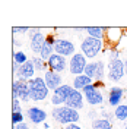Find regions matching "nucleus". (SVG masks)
<instances>
[{"label": "nucleus", "instance_id": "16", "mask_svg": "<svg viewBox=\"0 0 127 129\" xmlns=\"http://www.w3.org/2000/svg\"><path fill=\"white\" fill-rule=\"evenodd\" d=\"M44 81H45V84H47L50 91H56L57 88H60L63 85L61 73L53 72V71H47V72L44 73Z\"/></svg>", "mask_w": 127, "mask_h": 129}, {"label": "nucleus", "instance_id": "17", "mask_svg": "<svg viewBox=\"0 0 127 129\" xmlns=\"http://www.w3.org/2000/svg\"><path fill=\"white\" fill-rule=\"evenodd\" d=\"M124 92H126V89L121 87H111L108 89V106L114 107V109L120 106L124 98Z\"/></svg>", "mask_w": 127, "mask_h": 129}, {"label": "nucleus", "instance_id": "23", "mask_svg": "<svg viewBox=\"0 0 127 129\" xmlns=\"http://www.w3.org/2000/svg\"><path fill=\"white\" fill-rule=\"evenodd\" d=\"M91 128L92 129H114V125H112L111 122H108V120H105V119H102V117H99V119H96V120L92 122Z\"/></svg>", "mask_w": 127, "mask_h": 129}, {"label": "nucleus", "instance_id": "33", "mask_svg": "<svg viewBox=\"0 0 127 129\" xmlns=\"http://www.w3.org/2000/svg\"><path fill=\"white\" fill-rule=\"evenodd\" d=\"M44 129H50V125H48L47 122H45V123H44Z\"/></svg>", "mask_w": 127, "mask_h": 129}, {"label": "nucleus", "instance_id": "8", "mask_svg": "<svg viewBox=\"0 0 127 129\" xmlns=\"http://www.w3.org/2000/svg\"><path fill=\"white\" fill-rule=\"evenodd\" d=\"M54 50L57 54L64 57H72L76 51V46L75 43L69 38H61V37H56V43H54Z\"/></svg>", "mask_w": 127, "mask_h": 129}, {"label": "nucleus", "instance_id": "26", "mask_svg": "<svg viewBox=\"0 0 127 129\" xmlns=\"http://www.w3.org/2000/svg\"><path fill=\"white\" fill-rule=\"evenodd\" d=\"M85 75L89 76V78H92V79H95V75H96V60H94V62H88L86 68H85Z\"/></svg>", "mask_w": 127, "mask_h": 129}, {"label": "nucleus", "instance_id": "14", "mask_svg": "<svg viewBox=\"0 0 127 129\" xmlns=\"http://www.w3.org/2000/svg\"><path fill=\"white\" fill-rule=\"evenodd\" d=\"M67 107H70L73 110H82L83 107H85V97L82 94V91H78V89L73 88V91L70 92V95L67 98V101H66V104Z\"/></svg>", "mask_w": 127, "mask_h": 129}, {"label": "nucleus", "instance_id": "35", "mask_svg": "<svg viewBox=\"0 0 127 129\" xmlns=\"http://www.w3.org/2000/svg\"><path fill=\"white\" fill-rule=\"evenodd\" d=\"M123 128H124V129H127V120L124 122V123H123Z\"/></svg>", "mask_w": 127, "mask_h": 129}, {"label": "nucleus", "instance_id": "20", "mask_svg": "<svg viewBox=\"0 0 127 129\" xmlns=\"http://www.w3.org/2000/svg\"><path fill=\"white\" fill-rule=\"evenodd\" d=\"M83 31L86 32L88 37H92L96 40H104L105 38V28H99V26H86L83 28Z\"/></svg>", "mask_w": 127, "mask_h": 129}, {"label": "nucleus", "instance_id": "21", "mask_svg": "<svg viewBox=\"0 0 127 129\" xmlns=\"http://www.w3.org/2000/svg\"><path fill=\"white\" fill-rule=\"evenodd\" d=\"M114 116H115V120L118 122H124L127 120V104H120L114 109Z\"/></svg>", "mask_w": 127, "mask_h": 129}, {"label": "nucleus", "instance_id": "15", "mask_svg": "<svg viewBox=\"0 0 127 129\" xmlns=\"http://www.w3.org/2000/svg\"><path fill=\"white\" fill-rule=\"evenodd\" d=\"M123 38V29L117 28V26H111V28H105V38L104 41L107 44H110V47H115Z\"/></svg>", "mask_w": 127, "mask_h": 129}, {"label": "nucleus", "instance_id": "19", "mask_svg": "<svg viewBox=\"0 0 127 129\" xmlns=\"http://www.w3.org/2000/svg\"><path fill=\"white\" fill-rule=\"evenodd\" d=\"M91 84H94V79L89 78V76H86L85 73L75 76L73 81H72V87L75 89H78V91H82L83 88H86L88 85H91Z\"/></svg>", "mask_w": 127, "mask_h": 129}, {"label": "nucleus", "instance_id": "3", "mask_svg": "<svg viewBox=\"0 0 127 129\" xmlns=\"http://www.w3.org/2000/svg\"><path fill=\"white\" fill-rule=\"evenodd\" d=\"M28 88H29L31 101H44L50 95V89H48L44 78H41V76H35L34 79L29 81L28 82Z\"/></svg>", "mask_w": 127, "mask_h": 129}, {"label": "nucleus", "instance_id": "18", "mask_svg": "<svg viewBox=\"0 0 127 129\" xmlns=\"http://www.w3.org/2000/svg\"><path fill=\"white\" fill-rule=\"evenodd\" d=\"M54 43H56V35H54V34H48L47 40H45L44 46L41 48V54H40V57L44 59L45 62H48V59L56 53V50H54Z\"/></svg>", "mask_w": 127, "mask_h": 129}, {"label": "nucleus", "instance_id": "11", "mask_svg": "<svg viewBox=\"0 0 127 129\" xmlns=\"http://www.w3.org/2000/svg\"><path fill=\"white\" fill-rule=\"evenodd\" d=\"M35 66L32 63V60L29 59L26 63L21 64L19 66V69H18V72L15 75V79L18 81H22V82H29L31 79L35 78Z\"/></svg>", "mask_w": 127, "mask_h": 129}, {"label": "nucleus", "instance_id": "32", "mask_svg": "<svg viewBox=\"0 0 127 129\" xmlns=\"http://www.w3.org/2000/svg\"><path fill=\"white\" fill-rule=\"evenodd\" d=\"M13 129H31L29 128V125L28 123H19V125H16V126H13Z\"/></svg>", "mask_w": 127, "mask_h": 129}, {"label": "nucleus", "instance_id": "31", "mask_svg": "<svg viewBox=\"0 0 127 129\" xmlns=\"http://www.w3.org/2000/svg\"><path fill=\"white\" fill-rule=\"evenodd\" d=\"M63 129H83L80 125H78V123H70V125H66V126H63Z\"/></svg>", "mask_w": 127, "mask_h": 129}, {"label": "nucleus", "instance_id": "9", "mask_svg": "<svg viewBox=\"0 0 127 129\" xmlns=\"http://www.w3.org/2000/svg\"><path fill=\"white\" fill-rule=\"evenodd\" d=\"M88 64V59L82 53H75L69 60V72L75 76L78 75H83L85 73V68Z\"/></svg>", "mask_w": 127, "mask_h": 129}, {"label": "nucleus", "instance_id": "10", "mask_svg": "<svg viewBox=\"0 0 127 129\" xmlns=\"http://www.w3.org/2000/svg\"><path fill=\"white\" fill-rule=\"evenodd\" d=\"M12 95L13 98L21 100L22 103H29V88H28V82H22V81L13 79L12 84Z\"/></svg>", "mask_w": 127, "mask_h": 129}, {"label": "nucleus", "instance_id": "1", "mask_svg": "<svg viewBox=\"0 0 127 129\" xmlns=\"http://www.w3.org/2000/svg\"><path fill=\"white\" fill-rule=\"evenodd\" d=\"M51 117L60 123V125H70V123H78L80 120V114L78 110H73L67 106H60V107H54L51 110Z\"/></svg>", "mask_w": 127, "mask_h": 129}, {"label": "nucleus", "instance_id": "24", "mask_svg": "<svg viewBox=\"0 0 127 129\" xmlns=\"http://www.w3.org/2000/svg\"><path fill=\"white\" fill-rule=\"evenodd\" d=\"M107 73V66L104 63V60H96V75H95V81L102 82Z\"/></svg>", "mask_w": 127, "mask_h": 129}, {"label": "nucleus", "instance_id": "12", "mask_svg": "<svg viewBox=\"0 0 127 129\" xmlns=\"http://www.w3.org/2000/svg\"><path fill=\"white\" fill-rule=\"evenodd\" d=\"M48 69L53 71V72H57V73H61V72H66L69 69V62H67V57L64 56H60L54 53L53 56L48 59Z\"/></svg>", "mask_w": 127, "mask_h": 129}, {"label": "nucleus", "instance_id": "7", "mask_svg": "<svg viewBox=\"0 0 127 129\" xmlns=\"http://www.w3.org/2000/svg\"><path fill=\"white\" fill-rule=\"evenodd\" d=\"M72 91H73V87H72V85H69V84H63L60 88H57L56 91H53V92H51L50 103L54 106V107L64 106Z\"/></svg>", "mask_w": 127, "mask_h": 129}, {"label": "nucleus", "instance_id": "25", "mask_svg": "<svg viewBox=\"0 0 127 129\" xmlns=\"http://www.w3.org/2000/svg\"><path fill=\"white\" fill-rule=\"evenodd\" d=\"M29 59H28V56H26V53L25 51H22V50H19V51H13V62H16V63L19 64H24L26 63Z\"/></svg>", "mask_w": 127, "mask_h": 129}, {"label": "nucleus", "instance_id": "5", "mask_svg": "<svg viewBox=\"0 0 127 129\" xmlns=\"http://www.w3.org/2000/svg\"><path fill=\"white\" fill-rule=\"evenodd\" d=\"M123 76H126V64L123 59L111 60L107 64V78L111 82H120L123 79Z\"/></svg>", "mask_w": 127, "mask_h": 129}, {"label": "nucleus", "instance_id": "28", "mask_svg": "<svg viewBox=\"0 0 127 129\" xmlns=\"http://www.w3.org/2000/svg\"><path fill=\"white\" fill-rule=\"evenodd\" d=\"M24 113H12V123H13V126H16V125H19V123H24Z\"/></svg>", "mask_w": 127, "mask_h": 129}, {"label": "nucleus", "instance_id": "29", "mask_svg": "<svg viewBox=\"0 0 127 129\" xmlns=\"http://www.w3.org/2000/svg\"><path fill=\"white\" fill-rule=\"evenodd\" d=\"M22 101L18 100V98H13V103H12V113H21L22 112Z\"/></svg>", "mask_w": 127, "mask_h": 129}, {"label": "nucleus", "instance_id": "13", "mask_svg": "<svg viewBox=\"0 0 127 129\" xmlns=\"http://www.w3.org/2000/svg\"><path fill=\"white\" fill-rule=\"evenodd\" d=\"M26 117H28L29 122L34 123V125H41V123H45V122H47L48 114H47L45 110H42L40 107L31 106V107L26 109Z\"/></svg>", "mask_w": 127, "mask_h": 129}, {"label": "nucleus", "instance_id": "4", "mask_svg": "<svg viewBox=\"0 0 127 129\" xmlns=\"http://www.w3.org/2000/svg\"><path fill=\"white\" fill-rule=\"evenodd\" d=\"M82 94L85 97V101L92 107H102L104 104V92L101 88H96L95 84L88 85L82 89Z\"/></svg>", "mask_w": 127, "mask_h": 129}, {"label": "nucleus", "instance_id": "34", "mask_svg": "<svg viewBox=\"0 0 127 129\" xmlns=\"http://www.w3.org/2000/svg\"><path fill=\"white\" fill-rule=\"evenodd\" d=\"M124 64H126V78H127V59H124Z\"/></svg>", "mask_w": 127, "mask_h": 129}, {"label": "nucleus", "instance_id": "6", "mask_svg": "<svg viewBox=\"0 0 127 129\" xmlns=\"http://www.w3.org/2000/svg\"><path fill=\"white\" fill-rule=\"evenodd\" d=\"M29 35V46H31V50L34 54H41V48L44 46V43L47 40L48 34H44L42 29L40 28H31V31L28 32Z\"/></svg>", "mask_w": 127, "mask_h": 129}, {"label": "nucleus", "instance_id": "22", "mask_svg": "<svg viewBox=\"0 0 127 129\" xmlns=\"http://www.w3.org/2000/svg\"><path fill=\"white\" fill-rule=\"evenodd\" d=\"M32 60V63H34V66H35V71L37 72H47V71H50L48 69V63L44 60V59H41L40 56H35V57H32L31 59Z\"/></svg>", "mask_w": 127, "mask_h": 129}, {"label": "nucleus", "instance_id": "30", "mask_svg": "<svg viewBox=\"0 0 127 129\" xmlns=\"http://www.w3.org/2000/svg\"><path fill=\"white\" fill-rule=\"evenodd\" d=\"M12 31H13V34H25V32H29L31 31V28H26V26H24V28H18V26H13L12 28Z\"/></svg>", "mask_w": 127, "mask_h": 129}, {"label": "nucleus", "instance_id": "2", "mask_svg": "<svg viewBox=\"0 0 127 129\" xmlns=\"http://www.w3.org/2000/svg\"><path fill=\"white\" fill-rule=\"evenodd\" d=\"M104 46H105L104 40H96L86 35L80 41V53L86 59H96L104 51Z\"/></svg>", "mask_w": 127, "mask_h": 129}, {"label": "nucleus", "instance_id": "27", "mask_svg": "<svg viewBox=\"0 0 127 129\" xmlns=\"http://www.w3.org/2000/svg\"><path fill=\"white\" fill-rule=\"evenodd\" d=\"M101 117L102 119H105V120L111 122L112 125H114V122H115V116H114V112H108L105 107H101Z\"/></svg>", "mask_w": 127, "mask_h": 129}]
</instances>
